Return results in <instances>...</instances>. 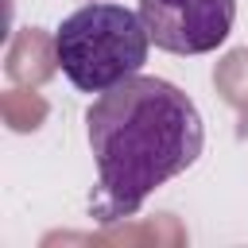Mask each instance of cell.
I'll return each mask as SVG.
<instances>
[{
  "label": "cell",
  "instance_id": "obj_2",
  "mask_svg": "<svg viewBox=\"0 0 248 248\" xmlns=\"http://www.w3.org/2000/svg\"><path fill=\"white\" fill-rule=\"evenodd\" d=\"M151 35L140 12L124 4H85L54 31V62L81 93H105L136 78L147 62Z\"/></svg>",
  "mask_w": 248,
  "mask_h": 248
},
{
  "label": "cell",
  "instance_id": "obj_1",
  "mask_svg": "<svg viewBox=\"0 0 248 248\" xmlns=\"http://www.w3.org/2000/svg\"><path fill=\"white\" fill-rule=\"evenodd\" d=\"M89 151L97 163V194L89 209L101 221L132 217L159 186L190 170L205 147L198 105L167 78L136 74L85 112Z\"/></svg>",
  "mask_w": 248,
  "mask_h": 248
},
{
  "label": "cell",
  "instance_id": "obj_3",
  "mask_svg": "<svg viewBox=\"0 0 248 248\" xmlns=\"http://www.w3.org/2000/svg\"><path fill=\"white\" fill-rule=\"evenodd\" d=\"M136 12L159 50L209 54L229 39L236 0H140Z\"/></svg>",
  "mask_w": 248,
  "mask_h": 248
}]
</instances>
